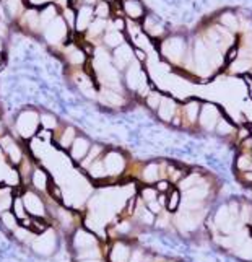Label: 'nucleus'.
<instances>
[{
  "label": "nucleus",
  "instance_id": "obj_7",
  "mask_svg": "<svg viewBox=\"0 0 252 262\" xmlns=\"http://www.w3.org/2000/svg\"><path fill=\"white\" fill-rule=\"evenodd\" d=\"M87 147H88V145H87V142H85V140H78V142L75 143V147H73V157L75 158H80L85 153Z\"/></svg>",
  "mask_w": 252,
  "mask_h": 262
},
{
  "label": "nucleus",
  "instance_id": "obj_9",
  "mask_svg": "<svg viewBox=\"0 0 252 262\" xmlns=\"http://www.w3.org/2000/svg\"><path fill=\"white\" fill-rule=\"evenodd\" d=\"M43 124L46 125V127H54L55 120H54V118H49V116H46V118L43 119Z\"/></svg>",
  "mask_w": 252,
  "mask_h": 262
},
{
  "label": "nucleus",
  "instance_id": "obj_10",
  "mask_svg": "<svg viewBox=\"0 0 252 262\" xmlns=\"http://www.w3.org/2000/svg\"><path fill=\"white\" fill-rule=\"evenodd\" d=\"M72 135H73L72 130H67V134H65L64 137H62V143H64V145H67V143L70 142V139H72Z\"/></svg>",
  "mask_w": 252,
  "mask_h": 262
},
{
  "label": "nucleus",
  "instance_id": "obj_1",
  "mask_svg": "<svg viewBox=\"0 0 252 262\" xmlns=\"http://www.w3.org/2000/svg\"><path fill=\"white\" fill-rule=\"evenodd\" d=\"M36 125H38V116L31 113V111H26V113L20 114V118L17 120L18 132L20 135H23V137H29V135L36 130Z\"/></svg>",
  "mask_w": 252,
  "mask_h": 262
},
{
  "label": "nucleus",
  "instance_id": "obj_6",
  "mask_svg": "<svg viewBox=\"0 0 252 262\" xmlns=\"http://www.w3.org/2000/svg\"><path fill=\"white\" fill-rule=\"evenodd\" d=\"M33 183L36 188L39 189H44V186H46V174L43 173V171H36L33 176Z\"/></svg>",
  "mask_w": 252,
  "mask_h": 262
},
{
  "label": "nucleus",
  "instance_id": "obj_8",
  "mask_svg": "<svg viewBox=\"0 0 252 262\" xmlns=\"http://www.w3.org/2000/svg\"><path fill=\"white\" fill-rule=\"evenodd\" d=\"M2 220H3V223L7 225V228H10V230L15 228V218L12 214H3Z\"/></svg>",
  "mask_w": 252,
  "mask_h": 262
},
{
  "label": "nucleus",
  "instance_id": "obj_3",
  "mask_svg": "<svg viewBox=\"0 0 252 262\" xmlns=\"http://www.w3.org/2000/svg\"><path fill=\"white\" fill-rule=\"evenodd\" d=\"M23 204H24V207H26V210L29 212V214H33V215H44L43 202L34 194L26 192V195L23 197Z\"/></svg>",
  "mask_w": 252,
  "mask_h": 262
},
{
  "label": "nucleus",
  "instance_id": "obj_2",
  "mask_svg": "<svg viewBox=\"0 0 252 262\" xmlns=\"http://www.w3.org/2000/svg\"><path fill=\"white\" fill-rule=\"evenodd\" d=\"M54 243H55L54 233H52V231H47L46 235L39 236V238L34 241L33 248H34V251H36V253H39V254H49V253H52Z\"/></svg>",
  "mask_w": 252,
  "mask_h": 262
},
{
  "label": "nucleus",
  "instance_id": "obj_4",
  "mask_svg": "<svg viewBox=\"0 0 252 262\" xmlns=\"http://www.w3.org/2000/svg\"><path fill=\"white\" fill-rule=\"evenodd\" d=\"M2 143H3V147L8 150L10 158H12L13 163H18L20 158H22V152H20V148H18L17 145H15L10 139H3V140H2Z\"/></svg>",
  "mask_w": 252,
  "mask_h": 262
},
{
  "label": "nucleus",
  "instance_id": "obj_11",
  "mask_svg": "<svg viewBox=\"0 0 252 262\" xmlns=\"http://www.w3.org/2000/svg\"><path fill=\"white\" fill-rule=\"evenodd\" d=\"M15 209H17V215L18 216H24V214H23V209H22V202H17V205H15Z\"/></svg>",
  "mask_w": 252,
  "mask_h": 262
},
{
  "label": "nucleus",
  "instance_id": "obj_5",
  "mask_svg": "<svg viewBox=\"0 0 252 262\" xmlns=\"http://www.w3.org/2000/svg\"><path fill=\"white\" fill-rule=\"evenodd\" d=\"M5 7L8 8L12 17H17V13L22 10V2L20 0H5Z\"/></svg>",
  "mask_w": 252,
  "mask_h": 262
},
{
  "label": "nucleus",
  "instance_id": "obj_12",
  "mask_svg": "<svg viewBox=\"0 0 252 262\" xmlns=\"http://www.w3.org/2000/svg\"><path fill=\"white\" fill-rule=\"evenodd\" d=\"M0 49H2V43H0Z\"/></svg>",
  "mask_w": 252,
  "mask_h": 262
}]
</instances>
